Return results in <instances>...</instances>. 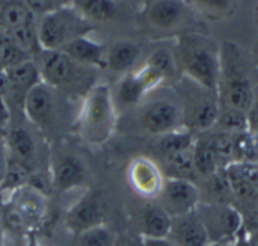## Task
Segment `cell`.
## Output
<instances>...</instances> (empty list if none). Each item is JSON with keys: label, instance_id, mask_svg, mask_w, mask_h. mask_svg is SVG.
I'll return each mask as SVG.
<instances>
[{"label": "cell", "instance_id": "cell-32", "mask_svg": "<svg viewBox=\"0 0 258 246\" xmlns=\"http://www.w3.org/2000/svg\"><path fill=\"white\" fill-rule=\"evenodd\" d=\"M24 2L36 18H39L54 9H59L57 5L54 3V0H24Z\"/></svg>", "mask_w": 258, "mask_h": 246}, {"label": "cell", "instance_id": "cell-20", "mask_svg": "<svg viewBox=\"0 0 258 246\" xmlns=\"http://www.w3.org/2000/svg\"><path fill=\"white\" fill-rule=\"evenodd\" d=\"M168 239L177 246H210V237L197 210L172 218Z\"/></svg>", "mask_w": 258, "mask_h": 246}, {"label": "cell", "instance_id": "cell-12", "mask_svg": "<svg viewBox=\"0 0 258 246\" xmlns=\"http://www.w3.org/2000/svg\"><path fill=\"white\" fill-rule=\"evenodd\" d=\"M48 174L51 181V192L59 195L82 189L89 177L88 166L83 159L67 148H59L50 154Z\"/></svg>", "mask_w": 258, "mask_h": 246}, {"label": "cell", "instance_id": "cell-2", "mask_svg": "<svg viewBox=\"0 0 258 246\" xmlns=\"http://www.w3.org/2000/svg\"><path fill=\"white\" fill-rule=\"evenodd\" d=\"M118 118L110 86L98 82L82 98L74 127L83 142L91 147H101L112 138Z\"/></svg>", "mask_w": 258, "mask_h": 246}, {"label": "cell", "instance_id": "cell-33", "mask_svg": "<svg viewBox=\"0 0 258 246\" xmlns=\"http://www.w3.org/2000/svg\"><path fill=\"white\" fill-rule=\"evenodd\" d=\"M115 246H145L144 237H141L138 233H125L116 237Z\"/></svg>", "mask_w": 258, "mask_h": 246}, {"label": "cell", "instance_id": "cell-26", "mask_svg": "<svg viewBox=\"0 0 258 246\" xmlns=\"http://www.w3.org/2000/svg\"><path fill=\"white\" fill-rule=\"evenodd\" d=\"M187 5L198 15L219 21L228 18L237 6V0H187Z\"/></svg>", "mask_w": 258, "mask_h": 246}, {"label": "cell", "instance_id": "cell-24", "mask_svg": "<svg viewBox=\"0 0 258 246\" xmlns=\"http://www.w3.org/2000/svg\"><path fill=\"white\" fill-rule=\"evenodd\" d=\"M73 6L92 26L112 21L119 12L118 0H73Z\"/></svg>", "mask_w": 258, "mask_h": 246}, {"label": "cell", "instance_id": "cell-9", "mask_svg": "<svg viewBox=\"0 0 258 246\" xmlns=\"http://www.w3.org/2000/svg\"><path fill=\"white\" fill-rule=\"evenodd\" d=\"M0 30L12 36L33 59L38 54V18L24 0H0Z\"/></svg>", "mask_w": 258, "mask_h": 246}, {"label": "cell", "instance_id": "cell-19", "mask_svg": "<svg viewBox=\"0 0 258 246\" xmlns=\"http://www.w3.org/2000/svg\"><path fill=\"white\" fill-rule=\"evenodd\" d=\"M142 57V47L130 39H118L106 47L104 70L116 74L118 79L135 71Z\"/></svg>", "mask_w": 258, "mask_h": 246}, {"label": "cell", "instance_id": "cell-34", "mask_svg": "<svg viewBox=\"0 0 258 246\" xmlns=\"http://www.w3.org/2000/svg\"><path fill=\"white\" fill-rule=\"evenodd\" d=\"M8 165H9V157H8V150L5 145V139L0 138V188L5 181L6 172H8Z\"/></svg>", "mask_w": 258, "mask_h": 246}, {"label": "cell", "instance_id": "cell-37", "mask_svg": "<svg viewBox=\"0 0 258 246\" xmlns=\"http://www.w3.org/2000/svg\"><path fill=\"white\" fill-rule=\"evenodd\" d=\"M26 236H17V234H9L6 233V239L3 246H24Z\"/></svg>", "mask_w": 258, "mask_h": 246}, {"label": "cell", "instance_id": "cell-10", "mask_svg": "<svg viewBox=\"0 0 258 246\" xmlns=\"http://www.w3.org/2000/svg\"><path fill=\"white\" fill-rule=\"evenodd\" d=\"M36 132L38 130L30 126L26 118H21L12 119L3 136L9 160L23 166L30 175L36 171H42L39 168L41 150Z\"/></svg>", "mask_w": 258, "mask_h": 246}, {"label": "cell", "instance_id": "cell-7", "mask_svg": "<svg viewBox=\"0 0 258 246\" xmlns=\"http://www.w3.org/2000/svg\"><path fill=\"white\" fill-rule=\"evenodd\" d=\"M47 212V195L26 184L5 197V212L2 225L3 228H9V234H35L36 230L45 221Z\"/></svg>", "mask_w": 258, "mask_h": 246}, {"label": "cell", "instance_id": "cell-5", "mask_svg": "<svg viewBox=\"0 0 258 246\" xmlns=\"http://www.w3.org/2000/svg\"><path fill=\"white\" fill-rule=\"evenodd\" d=\"M77 100L44 82H39L27 95L24 103V118L45 138L60 132L67 118L73 116L70 106Z\"/></svg>", "mask_w": 258, "mask_h": 246}, {"label": "cell", "instance_id": "cell-29", "mask_svg": "<svg viewBox=\"0 0 258 246\" xmlns=\"http://www.w3.org/2000/svg\"><path fill=\"white\" fill-rule=\"evenodd\" d=\"M142 64H145V65L151 67L153 70H156L165 80L172 77L178 71L174 50H169V48H165V47H159V48L153 50Z\"/></svg>", "mask_w": 258, "mask_h": 246}, {"label": "cell", "instance_id": "cell-17", "mask_svg": "<svg viewBox=\"0 0 258 246\" xmlns=\"http://www.w3.org/2000/svg\"><path fill=\"white\" fill-rule=\"evenodd\" d=\"M101 224H104V203L97 192L83 194L65 215V225L74 236Z\"/></svg>", "mask_w": 258, "mask_h": 246}, {"label": "cell", "instance_id": "cell-36", "mask_svg": "<svg viewBox=\"0 0 258 246\" xmlns=\"http://www.w3.org/2000/svg\"><path fill=\"white\" fill-rule=\"evenodd\" d=\"M248 118V132H251L254 136L258 138V101L252 104V107L246 113Z\"/></svg>", "mask_w": 258, "mask_h": 246}, {"label": "cell", "instance_id": "cell-16", "mask_svg": "<svg viewBox=\"0 0 258 246\" xmlns=\"http://www.w3.org/2000/svg\"><path fill=\"white\" fill-rule=\"evenodd\" d=\"M189 9L184 0H145L142 18L153 30L174 32L186 23Z\"/></svg>", "mask_w": 258, "mask_h": 246}, {"label": "cell", "instance_id": "cell-14", "mask_svg": "<svg viewBox=\"0 0 258 246\" xmlns=\"http://www.w3.org/2000/svg\"><path fill=\"white\" fill-rule=\"evenodd\" d=\"M156 201L171 218L183 216L198 209L201 203V189L194 181L165 177Z\"/></svg>", "mask_w": 258, "mask_h": 246}, {"label": "cell", "instance_id": "cell-23", "mask_svg": "<svg viewBox=\"0 0 258 246\" xmlns=\"http://www.w3.org/2000/svg\"><path fill=\"white\" fill-rule=\"evenodd\" d=\"M194 148V147H192ZM192 148L171 153L163 156V174L168 178H181V180H189L197 183L198 172L195 168L194 162V151Z\"/></svg>", "mask_w": 258, "mask_h": 246}, {"label": "cell", "instance_id": "cell-11", "mask_svg": "<svg viewBox=\"0 0 258 246\" xmlns=\"http://www.w3.org/2000/svg\"><path fill=\"white\" fill-rule=\"evenodd\" d=\"M5 91L2 98L5 100L11 121L24 118V103L29 92L41 82L39 70L33 59L3 70Z\"/></svg>", "mask_w": 258, "mask_h": 246}, {"label": "cell", "instance_id": "cell-15", "mask_svg": "<svg viewBox=\"0 0 258 246\" xmlns=\"http://www.w3.org/2000/svg\"><path fill=\"white\" fill-rule=\"evenodd\" d=\"M221 103L218 94L209 92L197 85V95L183 107L184 129L192 133H207L215 129L219 118Z\"/></svg>", "mask_w": 258, "mask_h": 246}, {"label": "cell", "instance_id": "cell-8", "mask_svg": "<svg viewBox=\"0 0 258 246\" xmlns=\"http://www.w3.org/2000/svg\"><path fill=\"white\" fill-rule=\"evenodd\" d=\"M92 24L71 5L38 18V44L41 50H62L71 41L89 35Z\"/></svg>", "mask_w": 258, "mask_h": 246}, {"label": "cell", "instance_id": "cell-4", "mask_svg": "<svg viewBox=\"0 0 258 246\" xmlns=\"http://www.w3.org/2000/svg\"><path fill=\"white\" fill-rule=\"evenodd\" d=\"M132 112L141 132L153 136H163L184 129L183 104L177 92L169 89L151 91Z\"/></svg>", "mask_w": 258, "mask_h": 246}, {"label": "cell", "instance_id": "cell-27", "mask_svg": "<svg viewBox=\"0 0 258 246\" xmlns=\"http://www.w3.org/2000/svg\"><path fill=\"white\" fill-rule=\"evenodd\" d=\"M33 56L24 50L12 36L0 30V65L2 70L11 68L14 65H18L21 62L30 60Z\"/></svg>", "mask_w": 258, "mask_h": 246}, {"label": "cell", "instance_id": "cell-21", "mask_svg": "<svg viewBox=\"0 0 258 246\" xmlns=\"http://www.w3.org/2000/svg\"><path fill=\"white\" fill-rule=\"evenodd\" d=\"M172 218L156 200H148L136 215V233L144 239H165L169 234Z\"/></svg>", "mask_w": 258, "mask_h": 246}, {"label": "cell", "instance_id": "cell-31", "mask_svg": "<svg viewBox=\"0 0 258 246\" xmlns=\"http://www.w3.org/2000/svg\"><path fill=\"white\" fill-rule=\"evenodd\" d=\"M194 144H195L194 133L189 132L187 129H180V130H175L172 133L160 136L159 148L163 153V156H166V154H171V153L189 150V148L194 147Z\"/></svg>", "mask_w": 258, "mask_h": 246}, {"label": "cell", "instance_id": "cell-3", "mask_svg": "<svg viewBox=\"0 0 258 246\" xmlns=\"http://www.w3.org/2000/svg\"><path fill=\"white\" fill-rule=\"evenodd\" d=\"M174 53L178 71L186 80L218 94L221 76L219 48H215L210 39L198 35H184L177 42Z\"/></svg>", "mask_w": 258, "mask_h": 246}, {"label": "cell", "instance_id": "cell-41", "mask_svg": "<svg viewBox=\"0 0 258 246\" xmlns=\"http://www.w3.org/2000/svg\"><path fill=\"white\" fill-rule=\"evenodd\" d=\"M257 166H258V159H257Z\"/></svg>", "mask_w": 258, "mask_h": 246}, {"label": "cell", "instance_id": "cell-40", "mask_svg": "<svg viewBox=\"0 0 258 246\" xmlns=\"http://www.w3.org/2000/svg\"><path fill=\"white\" fill-rule=\"evenodd\" d=\"M5 239H6V230L3 228V225H2V222H0V246H3Z\"/></svg>", "mask_w": 258, "mask_h": 246}, {"label": "cell", "instance_id": "cell-13", "mask_svg": "<svg viewBox=\"0 0 258 246\" xmlns=\"http://www.w3.org/2000/svg\"><path fill=\"white\" fill-rule=\"evenodd\" d=\"M197 213L212 243L234 242L243 227L240 212L225 203H200Z\"/></svg>", "mask_w": 258, "mask_h": 246}, {"label": "cell", "instance_id": "cell-22", "mask_svg": "<svg viewBox=\"0 0 258 246\" xmlns=\"http://www.w3.org/2000/svg\"><path fill=\"white\" fill-rule=\"evenodd\" d=\"M60 51L67 53L71 59L77 60L82 65L97 68V70H104L106 45L94 39L91 33L71 41Z\"/></svg>", "mask_w": 258, "mask_h": 246}, {"label": "cell", "instance_id": "cell-42", "mask_svg": "<svg viewBox=\"0 0 258 246\" xmlns=\"http://www.w3.org/2000/svg\"><path fill=\"white\" fill-rule=\"evenodd\" d=\"M144 2H145V0H144Z\"/></svg>", "mask_w": 258, "mask_h": 246}, {"label": "cell", "instance_id": "cell-30", "mask_svg": "<svg viewBox=\"0 0 258 246\" xmlns=\"http://www.w3.org/2000/svg\"><path fill=\"white\" fill-rule=\"evenodd\" d=\"M216 130L230 133V135H237L242 132H248V118L245 112L231 109V107H224L221 106L219 118L215 126Z\"/></svg>", "mask_w": 258, "mask_h": 246}, {"label": "cell", "instance_id": "cell-25", "mask_svg": "<svg viewBox=\"0 0 258 246\" xmlns=\"http://www.w3.org/2000/svg\"><path fill=\"white\" fill-rule=\"evenodd\" d=\"M194 162L200 178H209L219 172V157L213 150L209 138H198L194 144Z\"/></svg>", "mask_w": 258, "mask_h": 246}, {"label": "cell", "instance_id": "cell-1", "mask_svg": "<svg viewBox=\"0 0 258 246\" xmlns=\"http://www.w3.org/2000/svg\"><path fill=\"white\" fill-rule=\"evenodd\" d=\"M33 60L41 82L70 97L82 100L98 83L100 70L82 65L60 50H39Z\"/></svg>", "mask_w": 258, "mask_h": 246}, {"label": "cell", "instance_id": "cell-28", "mask_svg": "<svg viewBox=\"0 0 258 246\" xmlns=\"http://www.w3.org/2000/svg\"><path fill=\"white\" fill-rule=\"evenodd\" d=\"M118 234L106 224L88 228L74 236L73 246H115Z\"/></svg>", "mask_w": 258, "mask_h": 246}, {"label": "cell", "instance_id": "cell-18", "mask_svg": "<svg viewBox=\"0 0 258 246\" xmlns=\"http://www.w3.org/2000/svg\"><path fill=\"white\" fill-rule=\"evenodd\" d=\"M127 180L138 195L145 200H156L162 191L165 174L154 160L148 157H136L127 168Z\"/></svg>", "mask_w": 258, "mask_h": 246}, {"label": "cell", "instance_id": "cell-35", "mask_svg": "<svg viewBox=\"0 0 258 246\" xmlns=\"http://www.w3.org/2000/svg\"><path fill=\"white\" fill-rule=\"evenodd\" d=\"M9 124H11V113H9V109L6 106L5 100L0 97V138L5 136Z\"/></svg>", "mask_w": 258, "mask_h": 246}, {"label": "cell", "instance_id": "cell-39", "mask_svg": "<svg viewBox=\"0 0 258 246\" xmlns=\"http://www.w3.org/2000/svg\"><path fill=\"white\" fill-rule=\"evenodd\" d=\"M24 246H41L36 234H27L26 240H24Z\"/></svg>", "mask_w": 258, "mask_h": 246}, {"label": "cell", "instance_id": "cell-6", "mask_svg": "<svg viewBox=\"0 0 258 246\" xmlns=\"http://www.w3.org/2000/svg\"><path fill=\"white\" fill-rule=\"evenodd\" d=\"M221 76H219V103L248 113L255 100L254 86L245 71L243 59L237 45L225 42L219 47Z\"/></svg>", "mask_w": 258, "mask_h": 246}, {"label": "cell", "instance_id": "cell-38", "mask_svg": "<svg viewBox=\"0 0 258 246\" xmlns=\"http://www.w3.org/2000/svg\"><path fill=\"white\" fill-rule=\"evenodd\" d=\"M145 246H177L174 245L168 237L165 239H144Z\"/></svg>", "mask_w": 258, "mask_h": 246}]
</instances>
